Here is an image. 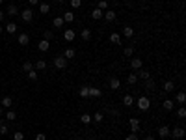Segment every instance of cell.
Segmentation results:
<instances>
[{"label": "cell", "instance_id": "obj_1", "mask_svg": "<svg viewBox=\"0 0 186 140\" xmlns=\"http://www.w3.org/2000/svg\"><path fill=\"white\" fill-rule=\"evenodd\" d=\"M134 103L138 105V108H140V110H147V108L151 107V101H149V97H147V95H142V97H138Z\"/></svg>", "mask_w": 186, "mask_h": 140}, {"label": "cell", "instance_id": "obj_2", "mask_svg": "<svg viewBox=\"0 0 186 140\" xmlns=\"http://www.w3.org/2000/svg\"><path fill=\"white\" fill-rule=\"evenodd\" d=\"M21 17H22L24 23H32V19H34V9H32V8H26L24 11H21Z\"/></svg>", "mask_w": 186, "mask_h": 140}, {"label": "cell", "instance_id": "obj_3", "mask_svg": "<svg viewBox=\"0 0 186 140\" xmlns=\"http://www.w3.org/2000/svg\"><path fill=\"white\" fill-rule=\"evenodd\" d=\"M54 67L56 69H65L67 67V60H65L63 56H56L54 58Z\"/></svg>", "mask_w": 186, "mask_h": 140}, {"label": "cell", "instance_id": "obj_4", "mask_svg": "<svg viewBox=\"0 0 186 140\" xmlns=\"http://www.w3.org/2000/svg\"><path fill=\"white\" fill-rule=\"evenodd\" d=\"M169 134H171L173 138H182L184 136V129L182 127H175L173 131H169Z\"/></svg>", "mask_w": 186, "mask_h": 140}, {"label": "cell", "instance_id": "obj_5", "mask_svg": "<svg viewBox=\"0 0 186 140\" xmlns=\"http://www.w3.org/2000/svg\"><path fill=\"white\" fill-rule=\"evenodd\" d=\"M142 67H143V64H142L140 58H132V60H130V69H136V71H138V69H142Z\"/></svg>", "mask_w": 186, "mask_h": 140}, {"label": "cell", "instance_id": "obj_6", "mask_svg": "<svg viewBox=\"0 0 186 140\" xmlns=\"http://www.w3.org/2000/svg\"><path fill=\"white\" fill-rule=\"evenodd\" d=\"M130 131H132V133L140 131V119L138 118H130Z\"/></svg>", "mask_w": 186, "mask_h": 140}, {"label": "cell", "instance_id": "obj_7", "mask_svg": "<svg viewBox=\"0 0 186 140\" xmlns=\"http://www.w3.org/2000/svg\"><path fill=\"white\" fill-rule=\"evenodd\" d=\"M19 45H22V47H28V43H30V37H28V34H19Z\"/></svg>", "mask_w": 186, "mask_h": 140}, {"label": "cell", "instance_id": "obj_8", "mask_svg": "<svg viewBox=\"0 0 186 140\" xmlns=\"http://www.w3.org/2000/svg\"><path fill=\"white\" fill-rule=\"evenodd\" d=\"M37 49L41 52H47L48 49H50V41H47V39H41V41H39V45H37Z\"/></svg>", "mask_w": 186, "mask_h": 140}, {"label": "cell", "instance_id": "obj_9", "mask_svg": "<svg viewBox=\"0 0 186 140\" xmlns=\"http://www.w3.org/2000/svg\"><path fill=\"white\" fill-rule=\"evenodd\" d=\"M63 37H65V41H73V39L77 37V34H74V30L69 28V30H65V32H63Z\"/></svg>", "mask_w": 186, "mask_h": 140}, {"label": "cell", "instance_id": "obj_10", "mask_svg": "<svg viewBox=\"0 0 186 140\" xmlns=\"http://www.w3.org/2000/svg\"><path fill=\"white\" fill-rule=\"evenodd\" d=\"M6 11H8V15H9V17H13V15H19V13H21V11H19V8L15 6V4H9Z\"/></svg>", "mask_w": 186, "mask_h": 140}, {"label": "cell", "instance_id": "obj_11", "mask_svg": "<svg viewBox=\"0 0 186 140\" xmlns=\"http://www.w3.org/2000/svg\"><path fill=\"white\" fill-rule=\"evenodd\" d=\"M134 101H136V99H134L132 95H130V93H127V95L123 97V105H125V107H132V105H134Z\"/></svg>", "mask_w": 186, "mask_h": 140}, {"label": "cell", "instance_id": "obj_12", "mask_svg": "<svg viewBox=\"0 0 186 140\" xmlns=\"http://www.w3.org/2000/svg\"><path fill=\"white\" fill-rule=\"evenodd\" d=\"M169 131H171V129H169L168 125H162L158 129V134H160V138H166V136H169Z\"/></svg>", "mask_w": 186, "mask_h": 140}, {"label": "cell", "instance_id": "obj_13", "mask_svg": "<svg viewBox=\"0 0 186 140\" xmlns=\"http://www.w3.org/2000/svg\"><path fill=\"white\" fill-rule=\"evenodd\" d=\"M136 77H138V78H143V81H147V78H151V75H149V71H145V69L142 67V69H138Z\"/></svg>", "mask_w": 186, "mask_h": 140}, {"label": "cell", "instance_id": "obj_14", "mask_svg": "<svg viewBox=\"0 0 186 140\" xmlns=\"http://www.w3.org/2000/svg\"><path fill=\"white\" fill-rule=\"evenodd\" d=\"M0 103H2V107H4V108H11L13 99L9 97V95H6V97H2V101H0Z\"/></svg>", "mask_w": 186, "mask_h": 140}, {"label": "cell", "instance_id": "obj_15", "mask_svg": "<svg viewBox=\"0 0 186 140\" xmlns=\"http://www.w3.org/2000/svg\"><path fill=\"white\" fill-rule=\"evenodd\" d=\"M100 95H102V92H100L99 88L89 86V97H100Z\"/></svg>", "mask_w": 186, "mask_h": 140}, {"label": "cell", "instance_id": "obj_16", "mask_svg": "<svg viewBox=\"0 0 186 140\" xmlns=\"http://www.w3.org/2000/svg\"><path fill=\"white\" fill-rule=\"evenodd\" d=\"M62 19H63V23H73L74 21V13L73 11H65Z\"/></svg>", "mask_w": 186, "mask_h": 140}, {"label": "cell", "instance_id": "obj_17", "mask_svg": "<svg viewBox=\"0 0 186 140\" xmlns=\"http://www.w3.org/2000/svg\"><path fill=\"white\" fill-rule=\"evenodd\" d=\"M80 36H82L84 41H89V39H91V30H89V28H84L82 32H80Z\"/></svg>", "mask_w": 186, "mask_h": 140}, {"label": "cell", "instance_id": "obj_18", "mask_svg": "<svg viewBox=\"0 0 186 140\" xmlns=\"http://www.w3.org/2000/svg\"><path fill=\"white\" fill-rule=\"evenodd\" d=\"M173 105H175V103L171 101V99H164L162 107H164V110H168V112H169V110H173Z\"/></svg>", "mask_w": 186, "mask_h": 140}, {"label": "cell", "instance_id": "obj_19", "mask_svg": "<svg viewBox=\"0 0 186 140\" xmlns=\"http://www.w3.org/2000/svg\"><path fill=\"white\" fill-rule=\"evenodd\" d=\"M110 41H112L114 45H121V36H119V34H110Z\"/></svg>", "mask_w": 186, "mask_h": 140}, {"label": "cell", "instance_id": "obj_20", "mask_svg": "<svg viewBox=\"0 0 186 140\" xmlns=\"http://www.w3.org/2000/svg\"><path fill=\"white\" fill-rule=\"evenodd\" d=\"M4 28H6L8 34H15V32H17V24H15V23H8Z\"/></svg>", "mask_w": 186, "mask_h": 140}, {"label": "cell", "instance_id": "obj_21", "mask_svg": "<svg viewBox=\"0 0 186 140\" xmlns=\"http://www.w3.org/2000/svg\"><path fill=\"white\" fill-rule=\"evenodd\" d=\"M175 101H177L179 105H184V103H186V93H184V92H179L177 97H175Z\"/></svg>", "mask_w": 186, "mask_h": 140}, {"label": "cell", "instance_id": "obj_22", "mask_svg": "<svg viewBox=\"0 0 186 140\" xmlns=\"http://www.w3.org/2000/svg\"><path fill=\"white\" fill-rule=\"evenodd\" d=\"M110 88H112V90H119V88H121L119 78H110Z\"/></svg>", "mask_w": 186, "mask_h": 140}, {"label": "cell", "instance_id": "obj_23", "mask_svg": "<svg viewBox=\"0 0 186 140\" xmlns=\"http://www.w3.org/2000/svg\"><path fill=\"white\" fill-rule=\"evenodd\" d=\"M123 36H125V37H132V36H134V28H132V26H125V28H123Z\"/></svg>", "mask_w": 186, "mask_h": 140}, {"label": "cell", "instance_id": "obj_24", "mask_svg": "<svg viewBox=\"0 0 186 140\" xmlns=\"http://www.w3.org/2000/svg\"><path fill=\"white\" fill-rule=\"evenodd\" d=\"M34 67H36L37 71H45V69H47V62H45V60H39V62H36Z\"/></svg>", "mask_w": 186, "mask_h": 140}, {"label": "cell", "instance_id": "obj_25", "mask_svg": "<svg viewBox=\"0 0 186 140\" xmlns=\"http://www.w3.org/2000/svg\"><path fill=\"white\" fill-rule=\"evenodd\" d=\"M164 90H166V92H173V90H175V82L173 81H166L164 82Z\"/></svg>", "mask_w": 186, "mask_h": 140}, {"label": "cell", "instance_id": "obj_26", "mask_svg": "<svg viewBox=\"0 0 186 140\" xmlns=\"http://www.w3.org/2000/svg\"><path fill=\"white\" fill-rule=\"evenodd\" d=\"M100 17H102V11H100L99 8H95L93 11H91V19H95V21H99Z\"/></svg>", "mask_w": 186, "mask_h": 140}, {"label": "cell", "instance_id": "obj_27", "mask_svg": "<svg viewBox=\"0 0 186 140\" xmlns=\"http://www.w3.org/2000/svg\"><path fill=\"white\" fill-rule=\"evenodd\" d=\"M63 58H65V60L74 58V49H65V51H63Z\"/></svg>", "mask_w": 186, "mask_h": 140}, {"label": "cell", "instance_id": "obj_28", "mask_svg": "<svg viewBox=\"0 0 186 140\" xmlns=\"http://www.w3.org/2000/svg\"><path fill=\"white\" fill-rule=\"evenodd\" d=\"M102 15H104V19H106V21H110V23L115 21V11H104Z\"/></svg>", "mask_w": 186, "mask_h": 140}, {"label": "cell", "instance_id": "obj_29", "mask_svg": "<svg viewBox=\"0 0 186 140\" xmlns=\"http://www.w3.org/2000/svg\"><path fill=\"white\" fill-rule=\"evenodd\" d=\"M78 93H80V97H89V86H82Z\"/></svg>", "mask_w": 186, "mask_h": 140}, {"label": "cell", "instance_id": "obj_30", "mask_svg": "<svg viewBox=\"0 0 186 140\" xmlns=\"http://www.w3.org/2000/svg\"><path fill=\"white\" fill-rule=\"evenodd\" d=\"M127 82H128V84H136V82H138V77H136V73H130L128 77H127Z\"/></svg>", "mask_w": 186, "mask_h": 140}, {"label": "cell", "instance_id": "obj_31", "mask_svg": "<svg viewBox=\"0 0 186 140\" xmlns=\"http://www.w3.org/2000/svg\"><path fill=\"white\" fill-rule=\"evenodd\" d=\"M52 24H54L56 28H62V26H63V19H62V17H54Z\"/></svg>", "mask_w": 186, "mask_h": 140}, {"label": "cell", "instance_id": "obj_32", "mask_svg": "<svg viewBox=\"0 0 186 140\" xmlns=\"http://www.w3.org/2000/svg\"><path fill=\"white\" fill-rule=\"evenodd\" d=\"M15 118H17V114H15V112L11 110V108H9V110L6 112V119H8V122H13Z\"/></svg>", "mask_w": 186, "mask_h": 140}, {"label": "cell", "instance_id": "obj_33", "mask_svg": "<svg viewBox=\"0 0 186 140\" xmlns=\"http://www.w3.org/2000/svg\"><path fill=\"white\" fill-rule=\"evenodd\" d=\"M145 90H147V92H153L154 90V82L151 81V78H147V82H145Z\"/></svg>", "mask_w": 186, "mask_h": 140}, {"label": "cell", "instance_id": "obj_34", "mask_svg": "<svg viewBox=\"0 0 186 140\" xmlns=\"http://www.w3.org/2000/svg\"><path fill=\"white\" fill-rule=\"evenodd\" d=\"M80 122H82V123H86V125H88V123L91 122V116H89V114H82V116H80Z\"/></svg>", "mask_w": 186, "mask_h": 140}, {"label": "cell", "instance_id": "obj_35", "mask_svg": "<svg viewBox=\"0 0 186 140\" xmlns=\"http://www.w3.org/2000/svg\"><path fill=\"white\" fill-rule=\"evenodd\" d=\"M91 119H95V122H102L104 116H102V112H95L93 116H91Z\"/></svg>", "mask_w": 186, "mask_h": 140}, {"label": "cell", "instance_id": "obj_36", "mask_svg": "<svg viewBox=\"0 0 186 140\" xmlns=\"http://www.w3.org/2000/svg\"><path fill=\"white\" fill-rule=\"evenodd\" d=\"M39 11H41L43 15H47V13L50 11V6H48V4H41V8H39Z\"/></svg>", "mask_w": 186, "mask_h": 140}, {"label": "cell", "instance_id": "obj_37", "mask_svg": "<svg viewBox=\"0 0 186 140\" xmlns=\"http://www.w3.org/2000/svg\"><path fill=\"white\" fill-rule=\"evenodd\" d=\"M97 8H99V9H108V2H106V0H99Z\"/></svg>", "mask_w": 186, "mask_h": 140}, {"label": "cell", "instance_id": "obj_38", "mask_svg": "<svg viewBox=\"0 0 186 140\" xmlns=\"http://www.w3.org/2000/svg\"><path fill=\"white\" fill-rule=\"evenodd\" d=\"M9 131H8V125L4 122H0V134H8Z\"/></svg>", "mask_w": 186, "mask_h": 140}, {"label": "cell", "instance_id": "obj_39", "mask_svg": "<svg viewBox=\"0 0 186 140\" xmlns=\"http://www.w3.org/2000/svg\"><path fill=\"white\" fill-rule=\"evenodd\" d=\"M177 118H186V108L184 107H180L177 110Z\"/></svg>", "mask_w": 186, "mask_h": 140}, {"label": "cell", "instance_id": "obj_40", "mask_svg": "<svg viewBox=\"0 0 186 140\" xmlns=\"http://www.w3.org/2000/svg\"><path fill=\"white\" fill-rule=\"evenodd\" d=\"M28 78H30V81H37V71H34V69L28 71Z\"/></svg>", "mask_w": 186, "mask_h": 140}, {"label": "cell", "instance_id": "obj_41", "mask_svg": "<svg viewBox=\"0 0 186 140\" xmlns=\"http://www.w3.org/2000/svg\"><path fill=\"white\" fill-rule=\"evenodd\" d=\"M123 54H125V56H132V54H134V49H132V47H125Z\"/></svg>", "mask_w": 186, "mask_h": 140}, {"label": "cell", "instance_id": "obj_42", "mask_svg": "<svg viewBox=\"0 0 186 140\" xmlns=\"http://www.w3.org/2000/svg\"><path fill=\"white\" fill-rule=\"evenodd\" d=\"M22 69H24V71H32V69H34V64H32V62H24Z\"/></svg>", "mask_w": 186, "mask_h": 140}, {"label": "cell", "instance_id": "obj_43", "mask_svg": "<svg viewBox=\"0 0 186 140\" xmlns=\"http://www.w3.org/2000/svg\"><path fill=\"white\" fill-rule=\"evenodd\" d=\"M80 6H82V0H71V8L77 9V8H80Z\"/></svg>", "mask_w": 186, "mask_h": 140}, {"label": "cell", "instance_id": "obj_44", "mask_svg": "<svg viewBox=\"0 0 186 140\" xmlns=\"http://www.w3.org/2000/svg\"><path fill=\"white\" fill-rule=\"evenodd\" d=\"M22 138H24V134H22L21 131H17V133L13 134V140H22Z\"/></svg>", "mask_w": 186, "mask_h": 140}, {"label": "cell", "instance_id": "obj_45", "mask_svg": "<svg viewBox=\"0 0 186 140\" xmlns=\"http://www.w3.org/2000/svg\"><path fill=\"white\" fill-rule=\"evenodd\" d=\"M52 37H54V34L50 32V30H47V32H45V39H47V41H50Z\"/></svg>", "mask_w": 186, "mask_h": 140}, {"label": "cell", "instance_id": "obj_46", "mask_svg": "<svg viewBox=\"0 0 186 140\" xmlns=\"http://www.w3.org/2000/svg\"><path fill=\"white\" fill-rule=\"evenodd\" d=\"M125 140H138V134H136V133H130V134H128V136L125 138Z\"/></svg>", "mask_w": 186, "mask_h": 140}, {"label": "cell", "instance_id": "obj_47", "mask_svg": "<svg viewBox=\"0 0 186 140\" xmlns=\"http://www.w3.org/2000/svg\"><path fill=\"white\" fill-rule=\"evenodd\" d=\"M36 140H47V136L43 133H39V134H36Z\"/></svg>", "mask_w": 186, "mask_h": 140}, {"label": "cell", "instance_id": "obj_48", "mask_svg": "<svg viewBox=\"0 0 186 140\" xmlns=\"http://www.w3.org/2000/svg\"><path fill=\"white\" fill-rule=\"evenodd\" d=\"M30 2V6H36V4H39V0H28Z\"/></svg>", "mask_w": 186, "mask_h": 140}, {"label": "cell", "instance_id": "obj_49", "mask_svg": "<svg viewBox=\"0 0 186 140\" xmlns=\"http://www.w3.org/2000/svg\"><path fill=\"white\" fill-rule=\"evenodd\" d=\"M4 21V11H0V23Z\"/></svg>", "mask_w": 186, "mask_h": 140}, {"label": "cell", "instance_id": "obj_50", "mask_svg": "<svg viewBox=\"0 0 186 140\" xmlns=\"http://www.w3.org/2000/svg\"><path fill=\"white\" fill-rule=\"evenodd\" d=\"M145 140H154V138L153 136H145Z\"/></svg>", "mask_w": 186, "mask_h": 140}, {"label": "cell", "instance_id": "obj_51", "mask_svg": "<svg viewBox=\"0 0 186 140\" xmlns=\"http://www.w3.org/2000/svg\"><path fill=\"white\" fill-rule=\"evenodd\" d=\"M74 140H84V138H80V136H77V138H74Z\"/></svg>", "mask_w": 186, "mask_h": 140}, {"label": "cell", "instance_id": "obj_52", "mask_svg": "<svg viewBox=\"0 0 186 140\" xmlns=\"http://www.w3.org/2000/svg\"><path fill=\"white\" fill-rule=\"evenodd\" d=\"M2 30H4V28H2V26H0V34H2Z\"/></svg>", "mask_w": 186, "mask_h": 140}, {"label": "cell", "instance_id": "obj_53", "mask_svg": "<svg viewBox=\"0 0 186 140\" xmlns=\"http://www.w3.org/2000/svg\"><path fill=\"white\" fill-rule=\"evenodd\" d=\"M0 116H2V108H0Z\"/></svg>", "mask_w": 186, "mask_h": 140}, {"label": "cell", "instance_id": "obj_54", "mask_svg": "<svg viewBox=\"0 0 186 140\" xmlns=\"http://www.w3.org/2000/svg\"><path fill=\"white\" fill-rule=\"evenodd\" d=\"M2 2H4V0H0V4H2Z\"/></svg>", "mask_w": 186, "mask_h": 140}]
</instances>
